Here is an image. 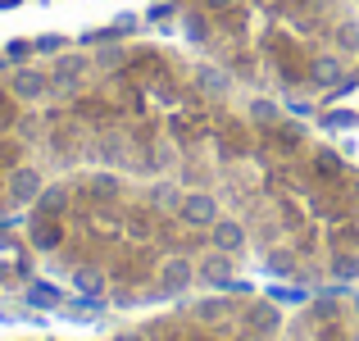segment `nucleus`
Masks as SVG:
<instances>
[{
	"instance_id": "obj_1",
	"label": "nucleus",
	"mask_w": 359,
	"mask_h": 341,
	"mask_svg": "<svg viewBox=\"0 0 359 341\" xmlns=\"http://www.w3.org/2000/svg\"><path fill=\"white\" fill-rule=\"evenodd\" d=\"M32 241L91 287L146 291L187 282L219 260L228 264L241 250V227L201 192L82 173L36 201Z\"/></svg>"
},
{
	"instance_id": "obj_2",
	"label": "nucleus",
	"mask_w": 359,
	"mask_h": 341,
	"mask_svg": "<svg viewBox=\"0 0 359 341\" xmlns=\"http://www.w3.org/2000/svg\"><path fill=\"white\" fill-rule=\"evenodd\" d=\"M177 23L214 69L282 100L337 91L359 51L346 0H177Z\"/></svg>"
}]
</instances>
